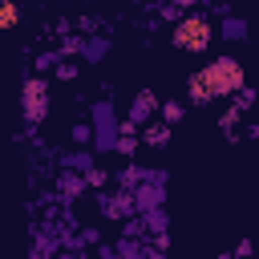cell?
<instances>
[{
  "label": "cell",
  "instance_id": "obj_6",
  "mask_svg": "<svg viewBox=\"0 0 259 259\" xmlns=\"http://www.w3.org/2000/svg\"><path fill=\"white\" fill-rule=\"evenodd\" d=\"M134 210V202H130V194H117V198H105V214L109 219H125Z\"/></svg>",
  "mask_w": 259,
  "mask_h": 259
},
{
  "label": "cell",
  "instance_id": "obj_21",
  "mask_svg": "<svg viewBox=\"0 0 259 259\" xmlns=\"http://www.w3.org/2000/svg\"><path fill=\"white\" fill-rule=\"evenodd\" d=\"M150 259H162V255H150Z\"/></svg>",
  "mask_w": 259,
  "mask_h": 259
},
{
  "label": "cell",
  "instance_id": "obj_5",
  "mask_svg": "<svg viewBox=\"0 0 259 259\" xmlns=\"http://www.w3.org/2000/svg\"><path fill=\"white\" fill-rule=\"evenodd\" d=\"M154 109H158V97H154V93H138V97H134V105H130L125 130H130V125H142V121H146V117H150Z\"/></svg>",
  "mask_w": 259,
  "mask_h": 259
},
{
  "label": "cell",
  "instance_id": "obj_2",
  "mask_svg": "<svg viewBox=\"0 0 259 259\" xmlns=\"http://www.w3.org/2000/svg\"><path fill=\"white\" fill-rule=\"evenodd\" d=\"M210 24L202 20V16H182L178 24H174V45L178 49H186V53H202L206 45H210Z\"/></svg>",
  "mask_w": 259,
  "mask_h": 259
},
{
  "label": "cell",
  "instance_id": "obj_9",
  "mask_svg": "<svg viewBox=\"0 0 259 259\" xmlns=\"http://www.w3.org/2000/svg\"><path fill=\"white\" fill-rule=\"evenodd\" d=\"M146 142H150V146H166V142H170V125H150V130H146Z\"/></svg>",
  "mask_w": 259,
  "mask_h": 259
},
{
  "label": "cell",
  "instance_id": "obj_4",
  "mask_svg": "<svg viewBox=\"0 0 259 259\" xmlns=\"http://www.w3.org/2000/svg\"><path fill=\"white\" fill-rule=\"evenodd\" d=\"M113 138H117V130H113V109H109V101H101V105H97V146L109 150Z\"/></svg>",
  "mask_w": 259,
  "mask_h": 259
},
{
  "label": "cell",
  "instance_id": "obj_11",
  "mask_svg": "<svg viewBox=\"0 0 259 259\" xmlns=\"http://www.w3.org/2000/svg\"><path fill=\"white\" fill-rule=\"evenodd\" d=\"M174 121H182V105L178 101H166L162 105V125H174Z\"/></svg>",
  "mask_w": 259,
  "mask_h": 259
},
{
  "label": "cell",
  "instance_id": "obj_14",
  "mask_svg": "<svg viewBox=\"0 0 259 259\" xmlns=\"http://www.w3.org/2000/svg\"><path fill=\"white\" fill-rule=\"evenodd\" d=\"M251 101H255L251 89H235V109H251Z\"/></svg>",
  "mask_w": 259,
  "mask_h": 259
},
{
  "label": "cell",
  "instance_id": "obj_19",
  "mask_svg": "<svg viewBox=\"0 0 259 259\" xmlns=\"http://www.w3.org/2000/svg\"><path fill=\"white\" fill-rule=\"evenodd\" d=\"M85 182H89V186H101V182H105V170H85Z\"/></svg>",
  "mask_w": 259,
  "mask_h": 259
},
{
  "label": "cell",
  "instance_id": "obj_16",
  "mask_svg": "<svg viewBox=\"0 0 259 259\" xmlns=\"http://www.w3.org/2000/svg\"><path fill=\"white\" fill-rule=\"evenodd\" d=\"M85 57H89V61L105 57V40H89V45H85Z\"/></svg>",
  "mask_w": 259,
  "mask_h": 259
},
{
  "label": "cell",
  "instance_id": "obj_3",
  "mask_svg": "<svg viewBox=\"0 0 259 259\" xmlns=\"http://www.w3.org/2000/svg\"><path fill=\"white\" fill-rule=\"evenodd\" d=\"M20 109H24V121L28 125H40L45 113H49V89L40 77H28L24 89H20Z\"/></svg>",
  "mask_w": 259,
  "mask_h": 259
},
{
  "label": "cell",
  "instance_id": "obj_8",
  "mask_svg": "<svg viewBox=\"0 0 259 259\" xmlns=\"http://www.w3.org/2000/svg\"><path fill=\"white\" fill-rule=\"evenodd\" d=\"M85 190V178H73V174H61V194L65 198H77Z\"/></svg>",
  "mask_w": 259,
  "mask_h": 259
},
{
  "label": "cell",
  "instance_id": "obj_13",
  "mask_svg": "<svg viewBox=\"0 0 259 259\" xmlns=\"http://www.w3.org/2000/svg\"><path fill=\"white\" fill-rule=\"evenodd\" d=\"M223 36H231V40H239V36H243V20H239V16H231V20H223Z\"/></svg>",
  "mask_w": 259,
  "mask_h": 259
},
{
  "label": "cell",
  "instance_id": "obj_12",
  "mask_svg": "<svg viewBox=\"0 0 259 259\" xmlns=\"http://www.w3.org/2000/svg\"><path fill=\"white\" fill-rule=\"evenodd\" d=\"M65 166H69V170H93V166H89V154H85V150L69 154V158H65Z\"/></svg>",
  "mask_w": 259,
  "mask_h": 259
},
{
  "label": "cell",
  "instance_id": "obj_15",
  "mask_svg": "<svg viewBox=\"0 0 259 259\" xmlns=\"http://www.w3.org/2000/svg\"><path fill=\"white\" fill-rule=\"evenodd\" d=\"M134 134H121V138H113V150H121V154H134Z\"/></svg>",
  "mask_w": 259,
  "mask_h": 259
},
{
  "label": "cell",
  "instance_id": "obj_17",
  "mask_svg": "<svg viewBox=\"0 0 259 259\" xmlns=\"http://www.w3.org/2000/svg\"><path fill=\"white\" fill-rule=\"evenodd\" d=\"M57 77H61V81H73V77H77V65L61 61V65H57Z\"/></svg>",
  "mask_w": 259,
  "mask_h": 259
},
{
  "label": "cell",
  "instance_id": "obj_20",
  "mask_svg": "<svg viewBox=\"0 0 259 259\" xmlns=\"http://www.w3.org/2000/svg\"><path fill=\"white\" fill-rule=\"evenodd\" d=\"M186 4H190V0H170V8H186Z\"/></svg>",
  "mask_w": 259,
  "mask_h": 259
},
{
  "label": "cell",
  "instance_id": "obj_1",
  "mask_svg": "<svg viewBox=\"0 0 259 259\" xmlns=\"http://www.w3.org/2000/svg\"><path fill=\"white\" fill-rule=\"evenodd\" d=\"M198 81L206 85L210 97H227V93L243 89V65H239L235 57H219V61H210V65L198 73Z\"/></svg>",
  "mask_w": 259,
  "mask_h": 259
},
{
  "label": "cell",
  "instance_id": "obj_7",
  "mask_svg": "<svg viewBox=\"0 0 259 259\" xmlns=\"http://www.w3.org/2000/svg\"><path fill=\"white\" fill-rule=\"evenodd\" d=\"M20 20V8H16V0H0V28H12Z\"/></svg>",
  "mask_w": 259,
  "mask_h": 259
},
{
  "label": "cell",
  "instance_id": "obj_10",
  "mask_svg": "<svg viewBox=\"0 0 259 259\" xmlns=\"http://www.w3.org/2000/svg\"><path fill=\"white\" fill-rule=\"evenodd\" d=\"M190 97H194V101H198V105H206V101H214V97H210V93H206V85H202V81H198V73H194V77H190Z\"/></svg>",
  "mask_w": 259,
  "mask_h": 259
},
{
  "label": "cell",
  "instance_id": "obj_22",
  "mask_svg": "<svg viewBox=\"0 0 259 259\" xmlns=\"http://www.w3.org/2000/svg\"><path fill=\"white\" fill-rule=\"evenodd\" d=\"M223 259H231V255H223Z\"/></svg>",
  "mask_w": 259,
  "mask_h": 259
},
{
  "label": "cell",
  "instance_id": "obj_18",
  "mask_svg": "<svg viewBox=\"0 0 259 259\" xmlns=\"http://www.w3.org/2000/svg\"><path fill=\"white\" fill-rule=\"evenodd\" d=\"M73 142L85 146V142H89V125H73Z\"/></svg>",
  "mask_w": 259,
  "mask_h": 259
}]
</instances>
